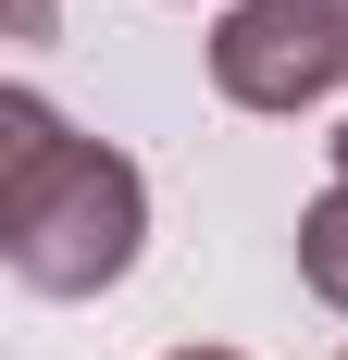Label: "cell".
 <instances>
[{"instance_id": "cell-4", "label": "cell", "mask_w": 348, "mask_h": 360, "mask_svg": "<svg viewBox=\"0 0 348 360\" xmlns=\"http://www.w3.org/2000/svg\"><path fill=\"white\" fill-rule=\"evenodd\" d=\"M162 360H249V348H162Z\"/></svg>"}, {"instance_id": "cell-6", "label": "cell", "mask_w": 348, "mask_h": 360, "mask_svg": "<svg viewBox=\"0 0 348 360\" xmlns=\"http://www.w3.org/2000/svg\"><path fill=\"white\" fill-rule=\"evenodd\" d=\"M336 360H348V348H336Z\"/></svg>"}, {"instance_id": "cell-5", "label": "cell", "mask_w": 348, "mask_h": 360, "mask_svg": "<svg viewBox=\"0 0 348 360\" xmlns=\"http://www.w3.org/2000/svg\"><path fill=\"white\" fill-rule=\"evenodd\" d=\"M323 149H336V174H348V124H336V137H323Z\"/></svg>"}, {"instance_id": "cell-3", "label": "cell", "mask_w": 348, "mask_h": 360, "mask_svg": "<svg viewBox=\"0 0 348 360\" xmlns=\"http://www.w3.org/2000/svg\"><path fill=\"white\" fill-rule=\"evenodd\" d=\"M299 286H311L323 311H348V174L299 212Z\"/></svg>"}, {"instance_id": "cell-2", "label": "cell", "mask_w": 348, "mask_h": 360, "mask_svg": "<svg viewBox=\"0 0 348 360\" xmlns=\"http://www.w3.org/2000/svg\"><path fill=\"white\" fill-rule=\"evenodd\" d=\"M211 87L261 124H299L348 87V0H224L211 25Z\"/></svg>"}, {"instance_id": "cell-1", "label": "cell", "mask_w": 348, "mask_h": 360, "mask_svg": "<svg viewBox=\"0 0 348 360\" xmlns=\"http://www.w3.org/2000/svg\"><path fill=\"white\" fill-rule=\"evenodd\" d=\"M149 249V174L75 137L37 87H0V261L25 298H100Z\"/></svg>"}]
</instances>
